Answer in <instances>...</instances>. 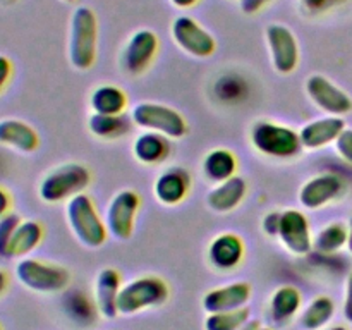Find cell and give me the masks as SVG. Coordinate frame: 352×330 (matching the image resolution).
I'll return each mask as SVG.
<instances>
[{
	"instance_id": "cell-1",
	"label": "cell",
	"mask_w": 352,
	"mask_h": 330,
	"mask_svg": "<svg viewBox=\"0 0 352 330\" xmlns=\"http://www.w3.org/2000/svg\"><path fill=\"white\" fill-rule=\"evenodd\" d=\"M98 52V19L95 10L76 7L69 26V60L78 71L93 67Z\"/></svg>"
},
{
	"instance_id": "cell-2",
	"label": "cell",
	"mask_w": 352,
	"mask_h": 330,
	"mask_svg": "<svg viewBox=\"0 0 352 330\" xmlns=\"http://www.w3.org/2000/svg\"><path fill=\"white\" fill-rule=\"evenodd\" d=\"M170 296L167 282L157 275H143L122 285L117 299L119 315L131 316L150 308L165 305Z\"/></svg>"
},
{
	"instance_id": "cell-3",
	"label": "cell",
	"mask_w": 352,
	"mask_h": 330,
	"mask_svg": "<svg viewBox=\"0 0 352 330\" xmlns=\"http://www.w3.org/2000/svg\"><path fill=\"white\" fill-rule=\"evenodd\" d=\"M65 217L76 239L86 248H100L109 237L105 220L98 215L93 199L85 192L69 199Z\"/></svg>"
},
{
	"instance_id": "cell-4",
	"label": "cell",
	"mask_w": 352,
	"mask_h": 330,
	"mask_svg": "<svg viewBox=\"0 0 352 330\" xmlns=\"http://www.w3.org/2000/svg\"><path fill=\"white\" fill-rule=\"evenodd\" d=\"M91 182V174L81 164H62L52 168L38 186V195L45 203L69 201L85 192Z\"/></svg>"
},
{
	"instance_id": "cell-5",
	"label": "cell",
	"mask_w": 352,
	"mask_h": 330,
	"mask_svg": "<svg viewBox=\"0 0 352 330\" xmlns=\"http://www.w3.org/2000/svg\"><path fill=\"white\" fill-rule=\"evenodd\" d=\"M250 141L256 151L272 158H292L302 151L299 133L270 120H258L251 127Z\"/></svg>"
},
{
	"instance_id": "cell-6",
	"label": "cell",
	"mask_w": 352,
	"mask_h": 330,
	"mask_svg": "<svg viewBox=\"0 0 352 330\" xmlns=\"http://www.w3.org/2000/svg\"><path fill=\"white\" fill-rule=\"evenodd\" d=\"M16 277L30 291L54 294L67 289L71 282V272L62 265L26 256L17 261Z\"/></svg>"
},
{
	"instance_id": "cell-7",
	"label": "cell",
	"mask_w": 352,
	"mask_h": 330,
	"mask_svg": "<svg viewBox=\"0 0 352 330\" xmlns=\"http://www.w3.org/2000/svg\"><path fill=\"white\" fill-rule=\"evenodd\" d=\"M133 122L144 131L164 134V136L179 140L188 133V122L181 112L162 103L141 102L131 112Z\"/></svg>"
},
{
	"instance_id": "cell-8",
	"label": "cell",
	"mask_w": 352,
	"mask_h": 330,
	"mask_svg": "<svg viewBox=\"0 0 352 330\" xmlns=\"http://www.w3.org/2000/svg\"><path fill=\"white\" fill-rule=\"evenodd\" d=\"M140 206L141 198L133 189H122V191L113 195V198L109 203V208H107L105 223L109 232L116 239H131L134 232V226H136V217Z\"/></svg>"
},
{
	"instance_id": "cell-9",
	"label": "cell",
	"mask_w": 352,
	"mask_h": 330,
	"mask_svg": "<svg viewBox=\"0 0 352 330\" xmlns=\"http://www.w3.org/2000/svg\"><path fill=\"white\" fill-rule=\"evenodd\" d=\"M172 38L175 43L192 57L206 58L213 55L217 48V41L208 30L201 26L196 19L189 16L175 17L172 23Z\"/></svg>"
},
{
	"instance_id": "cell-10",
	"label": "cell",
	"mask_w": 352,
	"mask_h": 330,
	"mask_svg": "<svg viewBox=\"0 0 352 330\" xmlns=\"http://www.w3.org/2000/svg\"><path fill=\"white\" fill-rule=\"evenodd\" d=\"M272 64L280 74H291L299 64V45L296 34L284 24H268L265 30Z\"/></svg>"
},
{
	"instance_id": "cell-11",
	"label": "cell",
	"mask_w": 352,
	"mask_h": 330,
	"mask_svg": "<svg viewBox=\"0 0 352 330\" xmlns=\"http://www.w3.org/2000/svg\"><path fill=\"white\" fill-rule=\"evenodd\" d=\"M306 93L318 109L329 116L342 117L352 112V98L344 89L333 85L329 78L322 74L309 76L306 81Z\"/></svg>"
},
{
	"instance_id": "cell-12",
	"label": "cell",
	"mask_w": 352,
	"mask_h": 330,
	"mask_svg": "<svg viewBox=\"0 0 352 330\" xmlns=\"http://www.w3.org/2000/svg\"><path fill=\"white\" fill-rule=\"evenodd\" d=\"M160 41L151 30H140L129 38L122 52V65L129 74H143L158 54Z\"/></svg>"
},
{
	"instance_id": "cell-13",
	"label": "cell",
	"mask_w": 352,
	"mask_h": 330,
	"mask_svg": "<svg viewBox=\"0 0 352 330\" xmlns=\"http://www.w3.org/2000/svg\"><path fill=\"white\" fill-rule=\"evenodd\" d=\"M278 239L292 254H308L313 250V234L308 217L299 210H285L280 213Z\"/></svg>"
},
{
	"instance_id": "cell-14",
	"label": "cell",
	"mask_w": 352,
	"mask_h": 330,
	"mask_svg": "<svg viewBox=\"0 0 352 330\" xmlns=\"http://www.w3.org/2000/svg\"><path fill=\"white\" fill-rule=\"evenodd\" d=\"M346 191V182L336 174H320L308 179L299 191V203L308 210H318L336 201Z\"/></svg>"
},
{
	"instance_id": "cell-15",
	"label": "cell",
	"mask_w": 352,
	"mask_h": 330,
	"mask_svg": "<svg viewBox=\"0 0 352 330\" xmlns=\"http://www.w3.org/2000/svg\"><path fill=\"white\" fill-rule=\"evenodd\" d=\"M251 292L253 289L248 282H232V284L222 285V287H215L205 294L203 308L208 313L244 308L250 302Z\"/></svg>"
},
{
	"instance_id": "cell-16",
	"label": "cell",
	"mask_w": 352,
	"mask_h": 330,
	"mask_svg": "<svg viewBox=\"0 0 352 330\" xmlns=\"http://www.w3.org/2000/svg\"><path fill=\"white\" fill-rule=\"evenodd\" d=\"M191 189V175L182 167H170L162 172L153 186V192L162 205H179Z\"/></svg>"
},
{
	"instance_id": "cell-17",
	"label": "cell",
	"mask_w": 352,
	"mask_h": 330,
	"mask_svg": "<svg viewBox=\"0 0 352 330\" xmlns=\"http://www.w3.org/2000/svg\"><path fill=\"white\" fill-rule=\"evenodd\" d=\"M0 144L19 153H33L40 146V134L21 119H0Z\"/></svg>"
},
{
	"instance_id": "cell-18",
	"label": "cell",
	"mask_w": 352,
	"mask_h": 330,
	"mask_svg": "<svg viewBox=\"0 0 352 330\" xmlns=\"http://www.w3.org/2000/svg\"><path fill=\"white\" fill-rule=\"evenodd\" d=\"M344 129H346V122H344L342 117L327 116L305 124V127L299 131V138H301L302 148L318 150L327 144L336 143V140Z\"/></svg>"
},
{
	"instance_id": "cell-19",
	"label": "cell",
	"mask_w": 352,
	"mask_h": 330,
	"mask_svg": "<svg viewBox=\"0 0 352 330\" xmlns=\"http://www.w3.org/2000/svg\"><path fill=\"white\" fill-rule=\"evenodd\" d=\"M122 289V275L117 268L107 267L96 277L95 284V302L98 313L103 318L113 320L119 311H117V299Z\"/></svg>"
},
{
	"instance_id": "cell-20",
	"label": "cell",
	"mask_w": 352,
	"mask_h": 330,
	"mask_svg": "<svg viewBox=\"0 0 352 330\" xmlns=\"http://www.w3.org/2000/svg\"><path fill=\"white\" fill-rule=\"evenodd\" d=\"M244 258V243L232 232L217 236L208 246V261L217 270H232Z\"/></svg>"
},
{
	"instance_id": "cell-21",
	"label": "cell",
	"mask_w": 352,
	"mask_h": 330,
	"mask_svg": "<svg viewBox=\"0 0 352 330\" xmlns=\"http://www.w3.org/2000/svg\"><path fill=\"white\" fill-rule=\"evenodd\" d=\"M248 192V184L243 177L234 175L227 181L219 182L206 196V203L213 212L227 213L241 205Z\"/></svg>"
},
{
	"instance_id": "cell-22",
	"label": "cell",
	"mask_w": 352,
	"mask_h": 330,
	"mask_svg": "<svg viewBox=\"0 0 352 330\" xmlns=\"http://www.w3.org/2000/svg\"><path fill=\"white\" fill-rule=\"evenodd\" d=\"M170 150L168 138L164 134L153 133V131H144L133 143L134 157L143 165L164 164L170 155Z\"/></svg>"
},
{
	"instance_id": "cell-23",
	"label": "cell",
	"mask_w": 352,
	"mask_h": 330,
	"mask_svg": "<svg viewBox=\"0 0 352 330\" xmlns=\"http://www.w3.org/2000/svg\"><path fill=\"white\" fill-rule=\"evenodd\" d=\"M302 305V294L294 285H282L272 294L268 316L275 325H285L299 313Z\"/></svg>"
},
{
	"instance_id": "cell-24",
	"label": "cell",
	"mask_w": 352,
	"mask_h": 330,
	"mask_svg": "<svg viewBox=\"0 0 352 330\" xmlns=\"http://www.w3.org/2000/svg\"><path fill=\"white\" fill-rule=\"evenodd\" d=\"M43 226L33 219H26L17 223L9 243V260L10 258H26L31 251L36 250L43 241Z\"/></svg>"
},
{
	"instance_id": "cell-25",
	"label": "cell",
	"mask_w": 352,
	"mask_h": 330,
	"mask_svg": "<svg viewBox=\"0 0 352 330\" xmlns=\"http://www.w3.org/2000/svg\"><path fill=\"white\" fill-rule=\"evenodd\" d=\"M237 170V158L227 148H215L203 160V172L212 182H223L234 177Z\"/></svg>"
},
{
	"instance_id": "cell-26",
	"label": "cell",
	"mask_w": 352,
	"mask_h": 330,
	"mask_svg": "<svg viewBox=\"0 0 352 330\" xmlns=\"http://www.w3.org/2000/svg\"><path fill=\"white\" fill-rule=\"evenodd\" d=\"M89 105L95 113L122 116L127 109V95L117 86L103 85L91 93Z\"/></svg>"
},
{
	"instance_id": "cell-27",
	"label": "cell",
	"mask_w": 352,
	"mask_h": 330,
	"mask_svg": "<svg viewBox=\"0 0 352 330\" xmlns=\"http://www.w3.org/2000/svg\"><path fill=\"white\" fill-rule=\"evenodd\" d=\"M336 315V302L329 296H316L301 313V325L306 330H322Z\"/></svg>"
},
{
	"instance_id": "cell-28",
	"label": "cell",
	"mask_w": 352,
	"mask_h": 330,
	"mask_svg": "<svg viewBox=\"0 0 352 330\" xmlns=\"http://www.w3.org/2000/svg\"><path fill=\"white\" fill-rule=\"evenodd\" d=\"M129 120L122 116H105V113H95L89 117L88 129L100 140H117L129 133Z\"/></svg>"
},
{
	"instance_id": "cell-29",
	"label": "cell",
	"mask_w": 352,
	"mask_h": 330,
	"mask_svg": "<svg viewBox=\"0 0 352 330\" xmlns=\"http://www.w3.org/2000/svg\"><path fill=\"white\" fill-rule=\"evenodd\" d=\"M64 309L69 315V318L74 320L79 325H89V323L95 322L96 315H98L96 302L91 301L81 291L67 292L64 299Z\"/></svg>"
},
{
	"instance_id": "cell-30",
	"label": "cell",
	"mask_w": 352,
	"mask_h": 330,
	"mask_svg": "<svg viewBox=\"0 0 352 330\" xmlns=\"http://www.w3.org/2000/svg\"><path fill=\"white\" fill-rule=\"evenodd\" d=\"M347 246V227L340 222L329 223L313 237V248L322 254H333Z\"/></svg>"
},
{
	"instance_id": "cell-31",
	"label": "cell",
	"mask_w": 352,
	"mask_h": 330,
	"mask_svg": "<svg viewBox=\"0 0 352 330\" xmlns=\"http://www.w3.org/2000/svg\"><path fill=\"white\" fill-rule=\"evenodd\" d=\"M250 320V308L244 306L230 311L210 313L205 320V330H239Z\"/></svg>"
},
{
	"instance_id": "cell-32",
	"label": "cell",
	"mask_w": 352,
	"mask_h": 330,
	"mask_svg": "<svg viewBox=\"0 0 352 330\" xmlns=\"http://www.w3.org/2000/svg\"><path fill=\"white\" fill-rule=\"evenodd\" d=\"M21 222V217L10 212L0 219V260H9V243L14 229Z\"/></svg>"
},
{
	"instance_id": "cell-33",
	"label": "cell",
	"mask_w": 352,
	"mask_h": 330,
	"mask_svg": "<svg viewBox=\"0 0 352 330\" xmlns=\"http://www.w3.org/2000/svg\"><path fill=\"white\" fill-rule=\"evenodd\" d=\"M347 0H301L302 7L309 14H323L327 10H332L336 7L342 6Z\"/></svg>"
},
{
	"instance_id": "cell-34",
	"label": "cell",
	"mask_w": 352,
	"mask_h": 330,
	"mask_svg": "<svg viewBox=\"0 0 352 330\" xmlns=\"http://www.w3.org/2000/svg\"><path fill=\"white\" fill-rule=\"evenodd\" d=\"M336 150L337 153L346 160L347 164L352 165V129H344L336 140Z\"/></svg>"
},
{
	"instance_id": "cell-35",
	"label": "cell",
	"mask_w": 352,
	"mask_h": 330,
	"mask_svg": "<svg viewBox=\"0 0 352 330\" xmlns=\"http://www.w3.org/2000/svg\"><path fill=\"white\" fill-rule=\"evenodd\" d=\"M14 74V65L10 62L9 57L0 54V95L6 91V88L9 86L10 79H12Z\"/></svg>"
},
{
	"instance_id": "cell-36",
	"label": "cell",
	"mask_w": 352,
	"mask_h": 330,
	"mask_svg": "<svg viewBox=\"0 0 352 330\" xmlns=\"http://www.w3.org/2000/svg\"><path fill=\"white\" fill-rule=\"evenodd\" d=\"M261 229L267 236L275 237L278 236V229H280V213L278 212H270L263 217V222H261Z\"/></svg>"
},
{
	"instance_id": "cell-37",
	"label": "cell",
	"mask_w": 352,
	"mask_h": 330,
	"mask_svg": "<svg viewBox=\"0 0 352 330\" xmlns=\"http://www.w3.org/2000/svg\"><path fill=\"white\" fill-rule=\"evenodd\" d=\"M270 2L272 0H239V7L244 14L253 16V14L260 12V10L263 9V7H267Z\"/></svg>"
},
{
	"instance_id": "cell-38",
	"label": "cell",
	"mask_w": 352,
	"mask_h": 330,
	"mask_svg": "<svg viewBox=\"0 0 352 330\" xmlns=\"http://www.w3.org/2000/svg\"><path fill=\"white\" fill-rule=\"evenodd\" d=\"M344 316L352 323V272L346 280V298H344Z\"/></svg>"
},
{
	"instance_id": "cell-39",
	"label": "cell",
	"mask_w": 352,
	"mask_h": 330,
	"mask_svg": "<svg viewBox=\"0 0 352 330\" xmlns=\"http://www.w3.org/2000/svg\"><path fill=\"white\" fill-rule=\"evenodd\" d=\"M10 210H12V196L6 188L0 186V219L9 215Z\"/></svg>"
},
{
	"instance_id": "cell-40",
	"label": "cell",
	"mask_w": 352,
	"mask_h": 330,
	"mask_svg": "<svg viewBox=\"0 0 352 330\" xmlns=\"http://www.w3.org/2000/svg\"><path fill=\"white\" fill-rule=\"evenodd\" d=\"M7 289H9V275H7L6 270L0 268V298L6 294Z\"/></svg>"
},
{
	"instance_id": "cell-41",
	"label": "cell",
	"mask_w": 352,
	"mask_h": 330,
	"mask_svg": "<svg viewBox=\"0 0 352 330\" xmlns=\"http://www.w3.org/2000/svg\"><path fill=\"white\" fill-rule=\"evenodd\" d=\"M199 0H170V3L179 9H189V7H195Z\"/></svg>"
},
{
	"instance_id": "cell-42",
	"label": "cell",
	"mask_w": 352,
	"mask_h": 330,
	"mask_svg": "<svg viewBox=\"0 0 352 330\" xmlns=\"http://www.w3.org/2000/svg\"><path fill=\"white\" fill-rule=\"evenodd\" d=\"M260 329H261V325L258 320H248V322L244 323L239 330H260Z\"/></svg>"
},
{
	"instance_id": "cell-43",
	"label": "cell",
	"mask_w": 352,
	"mask_h": 330,
	"mask_svg": "<svg viewBox=\"0 0 352 330\" xmlns=\"http://www.w3.org/2000/svg\"><path fill=\"white\" fill-rule=\"evenodd\" d=\"M347 248H349V251L352 253V219L349 227H347Z\"/></svg>"
},
{
	"instance_id": "cell-44",
	"label": "cell",
	"mask_w": 352,
	"mask_h": 330,
	"mask_svg": "<svg viewBox=\"0 0 352 330\" xmlns=\"http://www.w3.org/2000/svg\"><path fill=\"white\" fill-rule=\"evenodd\" d=\"M325 330H347L344 325H336V327H330V329H325Z\"/></svg>"
},
{
	"instance_id": "cell-45",
	"label": "cell",
	"mask_w": 352,
	"mask_h": 330,
	"mask_svg": "<svg viewBox=\"0 0 352 330\" xmlns=\"http://www.w3.org/2000/svg\"><path fill=\"white\" fill-rule=\"evenodd\" d=\"M17 0H0V3H3V6H10V3H16Z\"/></svg>"
},
{
	"instance_id": "cell-46",
	"label": "cell",
	"mask_w": 352,
	"mask_h": 330,
	"mask_svg": "<svg viewBox=\"0 0 352 330\" xmlns=\"http://www.w3.org/2000/svg\"><path fill=\"white\" fill-rule=\"evenodd\" d=\"M62 2H67V3H74V2H78V0H62Z\"/></svg>"
},
{
	"instance_id": "cell-47",
	"label": "cell",
	"mask_w": 352,
	"mask_h": 330,
	"mask_svg": "<svg viewBox=\"0 0 352 330\" xmlns=\"http://www.w3.org/2000/svg\"><path fill=\"white\" fill-rule=\"evenodd\" d=\"M260 330H272V329H267V327H261Z\"/></svg>"
},
{
	"instance_id": "cell-48",
	"label": "cell",
	"mask_w": 352,
	"mask_h": 330,
	"mask_svg": "<svg viewBox=\"0 0 352 330\" xmlns=\"http://www.w3.org/2000/svg\"><path fill=\"white\" fill-rule=\"evenodd\" d=\"M0 330H3V329H2V325H0Z\"/></svg>"
}]
</instances>
